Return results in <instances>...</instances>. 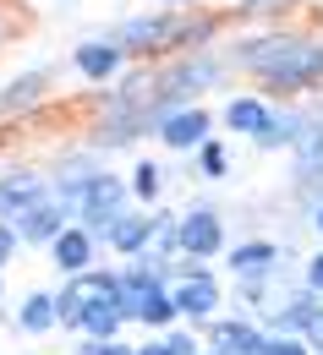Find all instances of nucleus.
Instances as JSON below:
<instances>
[{"instance_id": "1", "label": "nucleus", "mask_w": 323, "mask_h": 355, "mask_svg": "<svg viewBox=\"0 0 323 355\" xmlns=\"http://www.w3.org/2000/svg\"><path fill=\"white\" fill-rule=\"evenodd\" d=\"M231 66L258 83L263 98H313L323 93V33L307 28H258L225 44Z\"/></svg>"}, {"instance_id": "2", "label": "nucleus", "mask_w": 323, "mask_h": 355, "mask_svg": "<svg viewBox=\"0 0 323 355\" xmlns=\"http://www.w3.org/2000/svg\"><path fill=\"white\" fill-rule=\"evenodd\" d=\"M110 39L126 49V60H165V55H181V49H203V44H225V17L208 11V6H186V11H138V17H121L110 28Z\"/></svg>"}, {"instance_id": "3", "label": "nucleus", "mask_w": 323, "mask_h": 355, "mask_svg": "<svg viewBox=\"0 0 323 355\" xmlns=\"http://www.w3.org/2000/svg\"><path fill=\"white\" fill-rule=\"evenodd\" d=\"M55 322L60 334H83V339H121L132 334L126 311H121V284H115V263L104 257L88 273H72V279H55Z\"/></svg>"}, {"instance_id": "4", "label": "nucleus", "mask_w": 323, "mask_h": 355, "mask_svg": "<svg viewBox=\"0 0 323 355\" xmlns=\"http://www.w3.org/2000/svg\"><path fill=\"white\" fill-rule=\"evenodd\" d=\"M235 77L225 44H203V49H181L154 60V115L181 110V104H203L214 88H225Z\"/></svg>"}, {"instance_id": "5", "label": "nucleus", "mask_w": 323, "mask_h": 355, "mask_svg": "<svg viewBox=\"0 0 323 355\" xmlns=\"http://www.w3.org/2000/svg\"><path fill=\"white\" fill-rule=\"evenodd\" d=\"M126 208H132L126 175H121L115 164H104V170H93V175L83 180V191L72 197V224H83L88 235H104V230L121 219Z\"/></svg>"}, {"instance_id": "6", "label": "nucleus", "mask_w": 323, "mask_h": 355, "mask_svg": "<svg viewBox=\"0 0 323 355\" xmlns=\"http://www.w3.org/2000/svg\"><path fill=\"white\" fill-rule=\"evenodd\" d=\"M176 241H181L186 257H203V263H220V252L231 246V230L225 214L208 202V197H192L186 208H176Z\"/></svg>"}, {"instance_id": "7", "label": "nucleus", "mask_w": 323, "mask_h": 355, "mask_svg": "<svg viewBox=\"0 0 323 355\" xmlns=\"http://www.w3.org/2000/svg\"><path fill=\"white\" fill-rule=\"evenodd\" d=\"M285 263H296V252L279 246L274 235H247V241H231V246L220 252L225 279H263V273H279Z\"/></svg>"}, {"instance_id": "8", "label": "nucleus", "mask_w": 323, "mask_h": 355, "mask_svg": "<svg viewBox=\"0 0 323 355\" xmlns=\"http://www.w3.org/2000/svg\"><path fill=\"white\" fill-rule=\"evenodd\" d=\"M148 137H154L165 153H192L197 142H208V137H214V110H208V104H181V110H165V115H154Z\"/></svg>"}, {"instance_id": "9", "label": "nucleus", "mask_w": 323, "mask_h": 355, "mask_svg": "<svg viewBox=\"0 0 323 355\" xmlns=\"http://www.w3.org/2000/svg\"><path fill=\"white\" fill-rule=\"evenodd\" d=\"M170 301H176V317H181L186 328H203L208 317H220V311H225V279H220V268L192 273V279H176V284H170Z\"/></svg>"}, {"instance_id": "10", "label": "nucleus", "mask_w": 323, "mask_h": 355, "mask_svg": "<svg viewBox=\"0 0 323 355\" xmlns=\"http://www.w3.org/2000/svg\"><path fill=\"white\" fill-rule=\"evenodd\" d=\"M55 98V66H28L0 83V121H22Z\"/></svg>"}, {"instance_id": "11", "label": "nucleus", "mask_w": 323, "mask_h": 355, "mask_svg": "<svg viewBox=\"0 0 323 355\" xmlns=\"http://www.w3.org/2000/svg\"><path fill=\"white\" fill-rule=\"evenodd\" d=\"M197 334H203L208 350H225V355H258L263 339H269V328H263L258 317H241V311H231V306L220 311V317H208Z\"/></svg>"}, {"instance_id": "12", "label": "nucleus", "mask_w": 323, "mask_h": 355, "mask_svg": "<svg viewBox=\"0 0 323 355\" xmlns=\"http://www.w3.org/2000/svg\"><path fill=\"white\" fill-rule=\"evenodd\" d=\"M126 66H132L126 49L115 44L110 33H99V39H77V44H72V71H77L88 88H110Z\"/></svg>"}, {"instance_id": "13", "label": "nucleus", "mask_w": 323, "mask_h": 355, "mask_svg": "<svg viewBox=\"0 0 323 355\" xmlns=\"http://www.w3.org/2000/svg\"><path fill=\"white\" fill-rule=\"evenodd\" d=\"M49 197V170L44 164H0V219H17L22 208Z\"/></svg>"}, {"instance_id": "14", "label": "nucleus", "mask_w": 323, "mask_h": 355, "mask_svg": "<svg viewBox=\"0 0 323 355\" xmlns=\"http://www.w3.org/2000/svg\"><path fill=\"white\" fill-rule=\"evenodd\" d=\"M44 257H49V268H55L60 279H72V273H88V268L104 263V246H99V235H88L83 224H66V230L44 246Z\"/></svg>"}, {"instance_id": "15", "label": "nucleus", "mask_w": 323, "mask_h": 355, "mask_svg": "<svg viewBox=\"0 0 323 355\" xmlns=\"http://www.w3.org/2000/svg\"><path fill=\"white\" fill-rule=\"evenodd\" d=\"M307 126H313V110H307L301 98H279L274 110H269V126L252 137V148H258V153H290V148L307 137Z\"/></svg>"}, {"instance_id": "16", "label": "nucleus", "mask_w": 323, "mask_h": 355, "mask_svg": "<svg viewBox=\"0 0 323 355\" xmlns=\"http://www.w3.org/2000/svg\"><path fill=\"white\" fill-rule=\"evenodd\" d=\"M269 110H274V98H263L258 88H241L231 93L225 104H220V115H214V132H231V137H252L269 126Z\"/></svg>"}, {"instance_id": "17", "label": "nucleus", "mask_w": 323, "mask_h": 355, "mask_svg": "<svg viewBox=\"0 0 323 355\" xmlns=\"http://www.w3.org/2000/svg\"><path fill=\"white\" fill-rule=\"evenodd\" d=\"M66 224H72V208H66V202H55V197H44V202L22 208V214L11 219V230H17L22 252H44V246L60 235V230H66Z\"/></svg>"}, {"instance_id": "18", "label": "nucleus", "mask_w": 323, "mask_h": 355, "mask_svg": "<svg viewBox=\"0 0 323 355\" xmlns=\"http://www.w3.org/2000/svg\"><path fill=\"white\" fill-rule=\"evenodd\" d=\"M318 306H323V295H313V290L296 279V284L279 290L274 306L263 311V328H269V334H301V328L313 322V311H318Z\"/></svg>"}, {"instance_id": "19", "label": "nucleus", "mask_w": 323, "mask_h": 355, "mask_svg": "<svg viewBox=\"0 0 323 355\" xmlns=\"http://www.w3.org/2000/svg\"><path fill=\"white\" fill-rule=\"evenodd\" d=\"M99 246H104V257H110V263L142 257V252H148V208H138V202H132L121 219H115L104 235H99Z\"/></svg>"}, {"instance_id": "20", "label": "nucleus", "mask_w": 323, "mask_h": 355, "mask_svg": "<svg viewBox=\"0 0 323 355\" xmlns=\"http://www.w3.org/2000/svg\"><path fill=\"white\" fill-rule=\"evenodd\" d=\"M11 328H17L22 339L60 334V322H55V290H22V301L11 306Z\"/></svg>"}, {"instance_id": "21", "label": "nucleus", "mask_w": 323, "mask_h": 355, "mask_svg": "<svg viewBox=\"0 0 323 355\" xmlns=\"http://www.w3.org/2000/svg\"><path fill=\"white\" fill-rule=\"evenodd\" d=\"M165 186H170V170L159 164V159H132V170H126V191H132V202L138 208H154V202H165Z\"/></svg>"}, {"instance_id": "22", "label": "nucleus", "mask_w": 323, "mask_h": 355, "mask_svg": "<svg viewBox=\"0 0 323 355\" xmlns=\"http://www.w3.org/2000/svg\"><path fill=\"white\" fill-rule=\"evenodd\" d=\"M231 170H235V159H231V142L220 132L192 148V180H208L214 186V180H231Z\"/></svg>"}, {"instance_id": "23", "label": "nucleus", "mask_w": 323, "mask_h": 355, "mask_svg": "<svg viewBox=\"0 0 323 355\" xmlns=\"http://www.w3.org/2000/svg\"><path fill=\"white\" fill-rule=\"evenodd\" d=\"M181 317H176V301H170V284H159L154 295H142V306L132 311V328L138 334H165V328H176Z\"/></svg>"}, {"instance_id": "24", "label": "nucleus", "mask_w": 323, "mask_h": 355, "mask_svg": "<svg viewBox=\"0 0 323 355\" xmlns=\"http://www.w3.org/2000/svg\"><path fill=\"white\" fill-rule=\"evenodd\" d=\"M301 0H235V17H247V22H274L285 11H296Z\"/></svg>"}, {"instance_id": "25", "label": "nucleus", "mask_w": 323, "mask_h": 355, "mask_svg": "<svg viewBox=\"0 0 323 355\" xmlns=\"http://www.w3.org/2000/svg\"><path fill=\"white\" fill-rule=\"evenodd\" d=\"M165 345H170L176 355H197V350H203V334L186 328V322H176V328H165Z\"/></svg>"}, {"instance_id": "26", "label": "nucleus", "mask_w": 323, "mask_h": 355, "mask_svg": "<svg viewBox=\"0 0 323 355\" xmlns=\"http://www.w3.org/2000/svg\"><path fill=\"white\" fill-rule=\"evenodd\" d=\"M296 279H301V284H307L313 295H323V241H318V252H307V257H301Z\"/></svg>"}, {"instance_id": "27", "label": "nucleus", "mask_w": 323, "mask_h": 355, "mask_svg": "<svg viewBox=\"0 0 323 355\" xmlns=\"http://www.w3.org/2000/svg\"><path fill=\"white\" fill-rule=\"evenodd\" d=\"M22 257V241H17V230H11V219H0V273Z\"/></svg>"}, {"instance_id": "28", "label": "nucleus", "mask_w": 323, "mask_h": 355, "mask_svg": "<svg viewBox=\"0 0 323 355\" xmlns=\"http://www.w3.org/2000/svg\"><path fill=\"white\" fill-rule=\"evenodd\" d=\"M301 339H307V350H313V355H323V306L313 311V322L301 328Z\"/></svg>"}, {"instance_id": "29", "label": "nucleus", "mask_w": 323, "mask_h": 355, "mask_svg": "<svg viewBox=\"0 0 323 355\" xmlns=\"http://www.w3.org/2000/svg\"><path fill=\"white\" fill-rule=\"evenodd\" d=\"M17 39V11H11V0H0V49Z\"/></svg>"}, {"instance_id": "30", "label": "nucleus", "mask_w": 323, "mask_h": 355, "mask_svg": "<svg viewBox=\"0 0 323 355\" xmlns=\"http://www.w3.org/2000/svg\"><path fill=\"white\" fill-rule=\"evenodd\" d=\"M132 355H176V350L165 345V334H142V339H138V350H132Z\"/></svg>"}, {"instance_id": "31", "label": "nucleus", "mask_w": 323, "mask_h": 355, "mask_svg": "<svg viewBox=\"0 0 323 355\" xmlns=\"http://www.w3.org/2000/svg\"><path fill=\"white\" fill-rule=\"evenodd\" d=\"M72 355H104V339H83V334H72Z\"/></svg>"}, {"instance_id": "32", "label": "nucleus", "mask_w": 323, "mask_h": 355, "mask_svg": "<svg viewBox=\"0 0 323 355\" xmlns=\"http://www.w3.org/2000/svg\"><path fill=\"white\" fill-rule=\"evenodd\" d=\"M307 224H313V235L323 241V197H318V202H307Z\"/></svg>"}, {"instance_id": "33", "label": "nucleus", "mask_w": 323, "mask_h": 355, "mask_svg": "<svg viewBox=\"0 0 323 355\" xmlns=\"http://www.w3.org/2000/svg\"><path fill=\"white\" fill-rule=\"evenodd\" d=\"M165 11H186V6H203V0H159Z\"/></svg>"}, {"instance_id": "34", "label": "nucleus", "mask_w": 323, "mask_h": 355, "mask_svg": "<svg viewBox=\"0 0 323 355\" xmlns=\"http://www.w3.org/2000/svg\"><path fill=\"white\" fill-rule=\"evenodd\" d=\"M6 322H11V311H6V301H0V328H6Z\"/></svg>"}, {"instance_id": "35", "label": "nucleus", "mask_w": 323, "mask_h": 355, "mask_svg": "<svg viewBox=\"0 0 323 355\" xmlns=\"http://www.w3.org/2000/svg\"><path fill=\"white\" fill-rule=\"evenodd\" d=\"M0 301H6V273H0Z\"/></svg>"}]
</instances>
